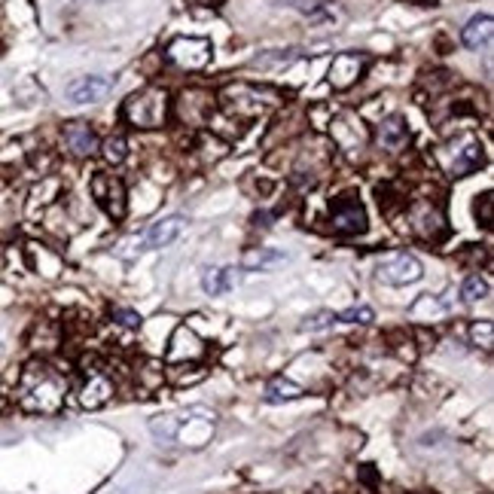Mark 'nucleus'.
Wrapping results in <instances>:
<instances>
[{
  "label": "nucleus",
  "mask_w": 494,
  "mask_h": 494,
  "mask_svg": "<svg viewBox=\"0 0 494 494\" xmlns=\"http://www.w3.org/2000/svg\"><path fill=\"white\" fill-rule=\"evenodd\" d=\"M68 394V379L55 370L52 363L28 361L19 372V385H15V400L31 416H55L65 406Z\"/></svg>",
  "instance_id": "nucleus-1"
},
{
  "label": "nucleus",
  "mask_w": 494,
  "mask_h": 494,
  "mask_svg": "<svg viewBox=\"0 0 494 494\" xmlns=\"http://www.w3.org/2000/svg\"><path fill=\"white\" fill-rule=\"evenodd\" d=\"M169 107L171 101L162 86H143L141 92H134L123 101V123H129L132 129L141 132L162 129L169 123Z\"/></svg>",
  "instance_id": "nucleus-2"
},
{
  "label": "nucleus",
  "mask_w": 494,
  "mask_h": 494,
  "mask_svg": "<svg viewBox=\"0 0 494 494\" xmlns=\"http://www.w3.org/2000/svg\"><path fill=\"white\" fill-rule=\"evenodd\" d=\"M281 92L269 89V86H251V83H233L220 92V105L229 116L253 119L260 116L269 105H278Z\"/></svg>",
  "instance_id": "nucleus-3"
},
{
  "label": "nucleus",
  "mask_w": 494,
  "mask_h": 494,
  "mask_svg": "<svg viewBox=\"0 0 494 494\" xmlns=\"http://www.w3.org/2000/svg\"><path fill=\"white\" fill-rule=\"evenodd\" d=\"M406 226L409 233L421 238L427 244H440L445 235H449V220H445V211L436 198H412L409 208H406Z\"/></svg>",
  "instance_id": "nucleus-4"
},
{
  "label": "nucleus",
  "mask_w": 494,
  "mask_h": 494,
  "mask_svg": "<svg viewBox=\"0 0 494 494\" xmlns=\"http://www.w3.org/2000/svg\"><path fill=\"white\" fill-rule=\"evenodd\" d=\"M436 162L443 165V171L449 174V178H464V174H473L476 169H482L485 165L482 143L476 141L473 134H458L452 143L440 147Z\"/></svg>",
  "instance_id": "nucleus-5"
},
{
  "label": "nucleus",
  "mask_w": 494,
  "mask_h": 494,
  "mask_svg": "<svg viewBox=\"0 0 494 494\" xmlns=\"http://www.w3.org/2000/svg\"><path fill=\"white\" fill-rule=\"evenodd\" d=\"M370 220H366V208L357 196H339L330 202V229L342 238L363 235Z\"/></svg>",
  "instance_id": "nucleus-6"
},
{
  "label": "nucleus",
  "mask_w": 494,
  "mask_h": 494,
  "mask_svg": "<svg viewBox=\"0 0 494 494\" xmlns=\"http://www.w3.org/2000/svg\"><path fill=\"white\" fill-rule=\"evenodd\" d=\"M330 141L336 143V150H342L345 156H361L370 143V132L361 123V116L352 110H342L339 116L330 119Z\"/></svg>",
  "instance_id": "nucleus-7"
},
{
  "label": "nucleus",
  "mask_w": 494,
  "mask_h": 494,
  "mask_svg": "<svg viewBox=\"0 0 494 494\" xmlns=\"http://www.w3.org/2000/svg\"><path fill=\"white\" fill-rule=\"evenodd\" d=\"M376 278L381 284H390V287L416 284L421 278V262L416 253H409V251H388V253H381V260L376 266Z\"/></svg>",
  "instance_id": "nucleus-8"
},
{
  "label": "nucleus",
  "mask_w": 494,
  "mask_h": 494,
  "mask_svg": "<svg viewBox=\"0 0 494 494\" xmlns=\"http://www.w3.org/2000/svg\"><path fill=\"white\" fill-rule=\"evenodd\" d=\"M174 107H178V119L183 125H189V129H202V125L211 123L214 107H217V98H214V92L193 86V89H183L178 95Z\"/></svg>",
  "instance_id": "nucleus-9"
},
{
  "label": "nucleus",
  "mask_w": 494,
  "mask_h": 494,
  "mask_svg": "<svg viewBox=\"0 0 494 494\" xmlns=\"http://www.w3.org/2000/svg\"><path fill=\"white\" fill-rule=\"evenodd\" d=\"M169 55L171 65H178L180 70H205L214 59V46L211 40L205 37H178L169 43Z\"/></svg>",
  "instance_id": "nucleus-10"
},
{
  "label": "nucleus",
  "mask_w": 494,
  "mask_h": 494,
  "mask_svg": "<svg viewBox=\"0 0 494 494\" xmlns=\"http://www.w3.org/2000/svg\"><path fill=\"white\" fill-rule=\"evenodd\" d=\"M116 394V381L105 370V366H86V379L77 390V400L83 409H101L114 400Z\"/></svg>",
  "instance_id": "nucleus-11"
},
{
  "label": "nucleus",
  "mask_w": 494,
  "mask_h": 494,
  "mask_svg": "<svg viewBox=\"0 0 494 494\" xmlns=\"http://www.w3.org/2000/svg\"><path fill=\"white\" fill-rule=\"evenodd\" d=\"M89 193L114 220L125 217V183H123V178H116V174H107V171L92 174Z\"/></svg>",
  "instance_id": "nucleus-12"
},
{
  "label": "nucleus",
  "mask_w": 494,
  "mask_h": 494,
  "mask_svg": "<svg viewBox=\"0 0 494 494\" xmlns=\"http://www.w3.org/2000/svg\"><path fill=\"white\" fill-rule=\"evenodd\" d=\"M61 147H65V153L74 159H89L98 153L101 141H98V132H95L92 123H86V119H70V123L61 125Z\"/></svg>",
  "instance_id": "nucleus-13"
},
{
  "label": "nucleus",
  "mask_w": 494,
  "mask_h": 494,
  "mask_svg": "<svg viewBox=\"0 0 494 494\" xmlns=\"http://www.w3.org/2000/svg\"><path fill=\"white\" fill-rule=\"evenodd\" d=\"M214 434V416L208 409H202V406H196V409L183 412L178 418V434H174V443H183V445H198L208 443V436Z\"/></svg>",
  "instance_id": "nucleus-14"
},
{
  "label": "nucleus",
  "mask_w": 494,
  "mask_h": 494,
  "mask_svg": "<svg viewBox=\"0 0 494 494\" xmlns=\"http://www.w3.org/2000/svg\"><path fill=\"white\" fill-rule=\"evenodd\" d=\"M366 65H370V55L366 52H339L330 65V86L336 92H348L363 77Z\"/></svg>",
  "instance_id": "nucleus-15"
},
{
  "label": "nucleus",
  "mask_w": 494,
  "mask_h": 494,
  "mask_svg": "<svg viewBox=\"0 0 494 494\" xmlns=\"http://www.w3.org/2000/svg\"><path fill=\"white\" fill-rule=\"evenodd\" d=\"M409 123H406V116L394 114V116H385L381 123L376 125V143L385 153H400L406 150V143H409Z\"/></svg>",
  "instance_id": "nucleus-16"
},
{
  "label": "nucleus",
  "mask_w": 494,
  "mask_h": 494,
  "mask_svg": "<svg viewBox=\"0 0 494 494\" xmlns=\"http://www.w3.org/2000/svg\"><path fill=\"white\" fill-rule=\"evenodd\" d=\"M110 89H114V79L110 77H79L74 83H68L65 92L74 105H95V101L105 98Z\"/></svg>",
  "instance_id": "nucleus-17"
},
{
  "label": "nucleus",
  "mask_w": 494,
  "mask_h": 494,
  "mask_svg": "<svg viewBox=\"0 0 494 494\" xmlns=\"http://www.w3.org/2000/svg\"><path fill=\"white\" fill-rule=\"evenodd\" d=\"M202 354H205L202 339H198L196 333L189 330V326H178V330H174V336H171V342H169V361L171 363H180V361L193 363Z\"/></svg>",
  "instance_id": "nucleus-18"
},
{
  "label": "nucleus",
  "mask_w": 494,
  "mask_h": 494,
  "mask_svg": "<svg viewBox=\"0 0 494 494\" xmlns=\"http://www.w3.org/2000/svg\"><path fill=\"white\" fill-rule=\"evenodd\" d=\"M183 229H187V220H183L180 214H171V217L150 223V229L143 233V247H169L178 242Z\"/></svg>",
  "instance_id": "nucleus-19"
},
{
  "label": "nucleus",
  "mask_w": 494,
  "mask_h": 494,
  "mask_svg": "<svg viewBox=\"0 0 494 494\" xmlns=\"http://www.w3.org/2000/svg\"><path fill=\"white\" fill-rule=\"evenodd\" d=\"M287 262V253L278 251V247H247L242 257V269L247 272H266V269H275Z\"/></svg>",
  "instance_id": "nucleus-20"
},
{
  "label": "nucleus",
  "mask_w": 494,
  "mask_h": 494,
  "mask_svg": "<svg viewBox=\"0 0 494 494\" xmlns=\"http://www.w3.org/2000/svg\"><path fill=\"white\" fill-rule=\"evenodd\" d=\"M491 34H494V22L489 13H482L467 22L464 31H461V40H464L467 50H482V46L491 43Z\"/></svg>",
  "instance_id": "nucleus-21"
},
{
  "label": "nucleus",
  "mask_w": 494,
  "mask_h": 494,
  "mask_svg": "<svg viewBox=\"0 0 494 494\" xmlns=\"http://www.w3.org/2000/svg\"><path fill=\"white\" fill-rule=\"evenodd\" d=\"M25 253H28V266L34 269V272L46 275V278L59 275L61 260H59V253L50 251V247H46V244L31 242V244H25Z\"/></svg>",
  "instance_id": "nucleus-22"
},
{
  "label": "nucleus",
  "mask_w": 494,
  "mask_h": 494,
  "mask_svg": "<svg viewBox=\"0 0 494 494\" xmlns=\"http://www.w3.org/2000/svg\"><path fill=\"white\" fill-rule=\"evenodd\" d=\"M242 281L238 278L235 269H205V275H202V290L208 293V297H220V293H226V290H233V287Z\"/></svg>",
  "instance_id": "nucleus-23"
},
{
  "label": "nucleus",
  "mask_w": 494,
  "mask_h": 494,
  "mask_svg": "<svg viewBox=\"0 0 494 494\" xmlns=\"http://www.w3.org/2000/svg\"><path fill=\"white\" fill-rule=\"evenodd\" d=\"M302 394H306V390H302L297 381L278 376V379L269 381L266 390H262V400L266 403H290V400H299Z\"/></svg>",
  "instance_id": "nucleus-24"
},
{
  "label": "nucleus",
  "mask_w": 494,
  "mask_h": 494,
  "mask_svg": "<svg viewBox=\"0 0 494 494\" xmlns=\"http://www.w3.org/2000/svg\"><path fill=\"white\" fill-rule=\"evenodd\" d=\"M98 153L107 165H123L125 156H129V141H125L123 134H110V138L98 147Z\"/></svg>",
  "instance_id": "nucleus-25"
},
{
  "label": "nucleus",
  "mask_w": 494,
  "mask_h": 494,
  "mask_svg": "<svg viewBox=\"0 0 494 494\" xmlns=\"http://www.w3.org/2000/svg\"><path fill=\"white\" fill-rule=\"evenodd\" d=\"M461 299L464 302H482V299H489V281H485L482 275H470L464 278V284H461Z\"/></svg>",
  "instance_id": "nucleus-26"
},
{
  "label": "nucleus",
  "mask_w": 494,
  "mask_h": 494,
  "mask_svg": "<svg viewBox=\"0 0 494 494\" xmlns=\"http://www.w3.org/2000/svg\"><path fill=\"white\" fill-rule=\"evenodd\" d=\"M470 339H473V345H480L482 352H491V345H494V324L491 321H473V324H470Z\"/></svg>",
  "instance_id": "nucleus-27"
},
{
  "label": "nucleus",
  "mask_w": 494,
  "mask_h": 494,
  "mask_svg": "<svg viewBox=\"0 0 494 494\" xmlns=\"http://www.w3.org/2000/svg\"><path fill=\"white\" fill-rule=\"evenodd\" d=\"M494 196H491V189H485V193L476 198V205H473V214H476V220L482 223L485 229H491V223H494Z\"/></svg>",
  "instance_id": "nucleus-28"
},
{
  "label": "nucleus",
  "mask_w": 494,
  "mask_h": 494,
  "mask_svg": "<svg viewBox=\"0 0 494 494\" xmlns=\"http://www.w3.org/2000/svg\"><path fill=\"white\" fill-rule=\"evenodd\" d=\"M293 59H297L293 52H269V55H257L251 65L253 68H284V65H290Z\"/></svg>",
  "instance_id": "nucleus-29"
},
{
  "label": "nucleus",
  "mask_w": 494,
  "mask_h": 494,
  "mask_svg": "<svg viewBox=\"0 0 494 494\" xmlns=\"http://www.w3.org/2000/svg\"><path fill=\"white\" fill-rule=\"evenodd\" d=\"M110 321H114L116 326H123V330H138L141 315L132 312V308H110Z\"/></svg>",
  "instance_id": "nucleus-30"
},
{
  "label": "nucleus",
  "mask_w": 494,
  "mask_h": 494,
  "mask_svg": "<svg viewBox=\"0 0 494 494\" xmlns=\"http://www.w3.org/2000/svg\"><path fill=\"white\" fill-rule=\"evenodd\" d=\"M336 321H342V324H372V321H376V312H372L370 306L348 308V312L336 315Z\"/></svg>",
  "instance_id": "nucleus-31"
},
{
  "label": "nucleus",
  "mask_w": 494,
  "mask_h": 494,
  "mask_svg": "<svg viewBox=\"0 0 494 494\" xmlns=\"http://www.w3.org/2000/svg\"><path fill=\"white\" fill-rule=\"evenodd\" d=\"M336 324V315L333 312H317L312 317H306V324H302V330L308 333H321V330H330V326Z\"/></svg>",
  "instance_id": "nucleus-32"
},
{
  "label": "nucleus",
  "mask_w": 494,
  "mask_h": 494,
  "mask_svg": "<svg viewBox=\"0 0 494 494\" xmlns=\"http://www.w3.org/2000/svg\"><path fill=\"white\" fill-rule=\"evenodd\" d=\"M0 357H4V342H0Z\"/></svg>",
  "instance_id": "nucleus-33"
}]
</instances>
